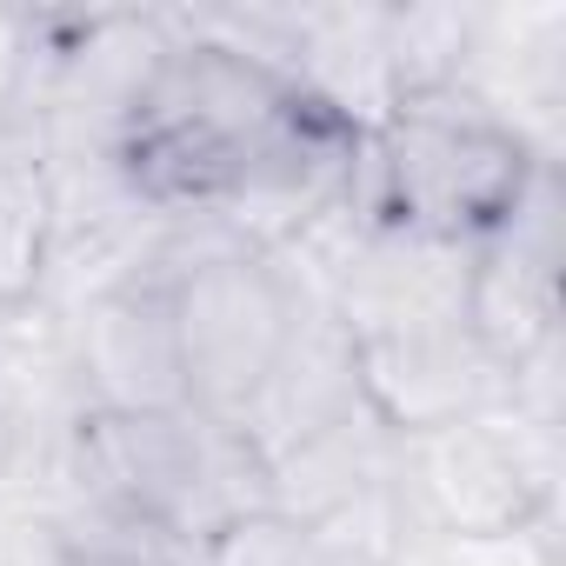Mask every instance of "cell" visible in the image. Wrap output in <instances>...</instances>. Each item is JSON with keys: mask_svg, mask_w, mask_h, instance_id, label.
<instances>
[{"mask_svg": "<svg viewBox=\"0 0 566 566\" xmlns=\"http://www.w3.org/2000/svg\"><path fill=\"white\" fill-rule=\"evenodd\" d=\"M539 167L533 140L467 81H407L360 147L367 220L467 253L513 220Z\"/></svg>", "mask_w": 566, "mask_h": 566, "instance_id": "6da1fadb", "label": "cell"}, {"mask_svg": "<svg viewBox=\"0 0 566 566\" xmlns=\"http://www.w3.org/2000/svg\"><path fill=\"white\" fill-rule=\"evenodd\" d=\"M74 493L114 500L200 553L227 520L273 506L266 460L240 427H220L207 413H81L74 420Z\"/></svg>", "mask_w": 566, "mask_h": 566, "instance_id": "7a4b0ae2", "label": "cell"}, {"mask_svg": "<svg viewBox=\"0 0 566 566\" xmlns=\"http://www.w3.org/2000/svg\"><path fill=\"white\" fill-rule=\"evenodd\" d=\"M167 301H174L187 407L220 427H247L266 380L287 360L314 294L280 266L273 247L220 240L167 273Z\"/></svg>", "mask_w": 566, "mask_h": 566, "instance_id": "3957f363", "label": "cell"}, {"mask_svg": "<svg viewBox=\"0 0 566 566\" xmlns=\"http://www.w3.org/2000/svg\"><path fill=\"white\" fill-rule=\"evenodd\" d=\"M347 347H354L360 407L387 440H420L433 427L486 420L513 400V380L480 354L467 321L347 327Z\"/></svg>", "mask_w": 566, "mask_h": 566, "instance_id": "277c9868", "label": "cell"}, {"mask_svg": "<svg viewBox=\"0 0 566 566\" xmlns=\"http://www.w3.org/2000/svg\"><path fill=\"white\" fill-rule=\"evenodd\" d=\"M400 500L433 533L486 546L520 539L546 513V473L533 467L526 440L500 427V413H486L400 440Z\"/></svg>", "mask_w": 566, "mask_h": 566, "instance_id": "5b68a950", "label": "cell"}, {"mask_svg": "<svg viewBox=\"0 0 566 566\" xmlns=\"http://www.w3.org/2000/svg\"><path fill=\"white\" fill-rule=\"evenodd\" d=\"M74 380L81 413L147 420V413H187V374L174 340V301L167 273L134 266L81 307L74 321Z\"/></svg>", "mask_w": 566, "mask_h": 566, "instance_id": "8992f818", "label": "cell"}, {"mask_svg": "<svg viewBox=\"0 0 566 566\" xmlns=\"http://www.w3.org/2000/svg\"><path fill=\"white\" fill-rule=\"evenodd\" d=\"M407 526H413V513L394 480V486H374L321 520H294L280 506L240 513L187 566H400Z\"/></svg>", "mask_w": 566, "mask_h": 566, "instance_id": "52a82bcc", "label": "cell"}, {"mask_svg": "<svg viewBox=\"0 0 566 566\" xmlns=\"http://www.w3.org/2000/svg\"><path fill=\"white\" fill-rule=\"evenodd\" d=\"M61 253V180L41 154L0 160V314H28Z\"/></svg>", "mask_w": 566, "mask_h": 566, "instance_id": "ba28073f", "label": "cell"}, {"mask_svg": "<svg viewBox=\"0 0 566 566\" xmlns=\"http://www.w3.org/2000/svg\"><path fill=\"white\" fill-rule=\"evenodd\" d=\"M41 533H48V566H187L193 559L180 539H167L140 513L94 493H74Z\"/></svg>", "mask_w": 566, "mask_h": 566, "instance_id": "9c48e42d", "label": "cell"}, {"mask_svg": "<svg viewBox=\"0 0 566 566\" xmlns=\"http://www.w3.org/2000/svg\"><path fill=\"white\" fill-rule=\"evenodd\" d=\"M28 433H34V407H28V387L21 374L0 360V480H8L28 453Z\"/></svg>", "mask_w": 566, "mask_h": 566, "instance_id": "30bf717a", "label": "cell"}]
</instances>
